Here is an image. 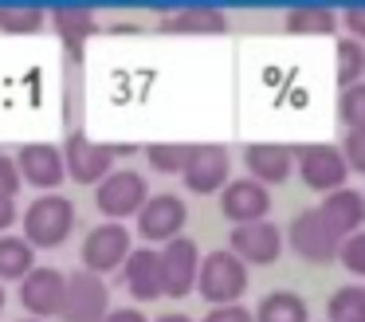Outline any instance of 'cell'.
<instances>
[{
    "instance_id": "cell-5",
    "label": "cell",
    "mask_w": 365,
    "mask_h": 322,
    "mask_svg": "<svg viewBox=\"0 0 365 322\" xmlns=\"http://www.w3.org/2000/svg\"><path fill=\"white\" fill-rule=\"evenodd\" d=\"M110 314V287L95 271H71L67 275V295L59 322H106Z\"/></svg>"
},
{
    "instance_id": "cell-34",
    "label": "cell",
    "mask_w": 365,
    "mask_h": 322,
    "mask_svg": "<svg viewBox=\"0 0 365 322\" xmlns=\"http://www.w3.org/2000/svg\"><path fill=\"white\" fill-rule=\"evenodd\" d=\"M106 322H150L142 311H134V306H118V311L106 314Z\"/></svg>"
},
{
    "instance_id": "cell-27",
    "label": "cell",
    "mask_w": 365,
    "mask_h": 322,
    "mask_svg": "<svg viewBox=\"0 0 365 322\" xmlns=\"http://www.w3.org/2000/svg\"><path fill=\"white\" fill-rule=\"evenodd\" d=\"M338 118L346 130H365V83L346 86L338 94Z\"/></svg>"
},
{
    "instance_id": "cell-8",
    "label": "cell",
    "mask_w": 365,
    "mask_h": 322,
    "mask_svg": "<svg viewBox=\"0 0 365 322\" xmlns=\"http://www.w3.org/2000/svg\"><path fill=\"white\" fill-rule=\"evenodd\" d=\"M200 248L197 240L189 236H177L173 243L161 248V283H165V295L169 298H185L200 279Z\"/></svg>"
},
{
    "instance_id": "cell-15",
    "label": "cell",
    "mask_w": 365,
    "mask_h": 322,
    "mask_svg": "<svg viewBox=\"0 0 365 322\" xmlns=\"http://www.w3.org/2000/svg\"><path fill=\"white\" fill-rule=\"evenodd\" d=\"M228 165H232V157L224 146H192L189 169L181 173L185 188L197 193V196H208V193H216V188L224 193V185H228Z\"/></svg>"
},
{
    "instance_id": "cell-37",
    "label": "cell",
    "mask_w": 365,
    "mask_h": 322,
    "mask_svg": "<svg viewBox=\"0 0 365 322\" xmlns=\"http://www.w3.org/2000/svg\"><path fill=\"white\" fill-rule=\"evenodd\" d=\"M0 306H4V287H0Z\"/></svg>"
},
{
    "instance_id": "cell-16",
    "label": "cell",
    "mask_w": 365,
    "mask_h": 322,
    "mask_svg": "<svg viewBox=\"0 0 365 322\" xmlns=\"http://www.w3.org/2000/svg\"><path fill=\"white\" fill-rule=\"evenodd\" d=\"M122 279H126V291L138 298V303H153V298L165 295V283H161V251L153 248H134L122 267Z\"/></svg>"
},
{
    "instance_id": "cell-38",
    "label": "cell",
    "mask_w": 365,
    "mask_h": 322,
    "mask_svg": "<svg viewBox=\"0 0 365 322\" xmlns=\"http://www.w3.org/2000/svg\"><path fill=\"white\" fill-rule=\"evenodd\" d=\"M20 322H40V318H20Z\"/></svg>"
},
{
    "instance_id": "cell-32",
    "label": "cell",
    "mask_w": 365,
    "mask_h": 322,
    "mask_svg": "<svg viewBox=\"0 0 365 322\" xmlns=\"http://www.w3.org/2000/svg\"><path fill=\"white\" fill-rule=\"evenodd\" d=\"M200 322H255V311H247V306H240V303L212 306V311H208Z\"/></svg>"
},
{
    "instance_id": "cell-30",
    "label": "cell",
    "mask_w": 365,
    "mask_h": 322,
    "mask_svg": "<svg viewBox=\"0 0 365 322\" xmlns=\"http://www.w3.org/2000/svg\"><path fill=\"white\" fill-rule=\"evenodd\" d=\"M341 154H346V161L354 173H365V130H346Z\"/></svg>"
},
{
    "instance_id": "cell-10",
    "label": "cell",
    "mask_w": 365,
    "mask_h": 322,
    "mask_svg": "<svg viewBox=\"0 0 365 322\" xmlns=\"http://www.w3.org/2000/svg\"><path fill=\"white\" fill-rule=\"evenodd\" d=\"M185 220H189V208L177 193H158L145 201V208L138 212V232L150 243H173L181 236Z\"/></svg>"
},
{
    "instance_id": "cell-13",
    "label": "cell",
    "mask_w": 365,
    "mask_h": 322,
    "mask_svg": "<svg viewBox=\"0 0 365 322\" xmlns=\"http://www.w3.org/2000/svg\"><path fill=\"white\" fill-rule=\"evenodd\" d=\"M267 208H271V188L259 185L255 177H236V181H228L224 193H220V212L236 228L267 220Z\"/></svg>"
},
{
    "instance_id": "cell-14",
    "label": "cell",
    "mask_w": 365,
    "mask_h": 322,
    "mask_svg": "<svg viewBox=\"0 0 365 322\" xmlns=\"http://www.w3.org/2000/svg\"><path fill=\"white\" fill-rule=\"evenodd\" d=\"M16 169L32 188H59V181L67 177V157L59 146L28 141V146L16 149Z\"/></svg>"
},
{
    "instance_id": "cell-4",
    "label": "cell",
    "mask_w": 365,
    "mask_h": 322,
    "mask_svg": "<svg viewBox=\"0 0 365 322\" xmlns=\"http://www.w3.org/2000/svg\"><path fill=\"white\" fill-rule=\"evenodd\" d=\"M197 291L208 298L212 306H232L240 295L247 291V263L236 256L232 248L224 251H208L200 263V279Z\"/></svg>"
},
{
    "instance_id": "cell-24",
    "label": "cell",
    "mask_w": 365,
    "mask_h": 322,
    "mask_svg": "<svg viewBox=\"0 0 365 322\" xmlns=\"http://www.w3.org/2000/svg\"><path fill=\"white\" fill-rule=\"evenodd\" d=\"M365 44L354 36H341L338 39V86L346 91V86H357L365 83Z\"/></svg>"
},
{
    "instance_id": "cell-31",
    "label": "cell",
    "mask_w": 365,
    "mask_h": 322,
    "mask_svg": "<svg viewBox=\"0 0 365 322\" xmlns=\"http://www.w3.org/2000/svg\"><path fill=\"white\" fill-rule=\"evenodd\" d=\"M20 169H16V157H0V196H12L16 201L20 193Z\"/></svg>"
},
{
    "instance_id": "cell-6",
    "label": "cell",
    "mask_w": 365,
    "mask_h": 322,
    "mask_svg": "<svg viewBox=\"0 0 365 322\" xmlns=\"http://www.w3.org/2000/svg\"><path fill=\"white\" fill-rule=\"evenodd\" d=\"M150 201V185L138 169H114L103 185L95 188V204L106 220H126V216H138Z\"/></svg>"
},
{
    "instance_id": "cell-12",
    "label": "cell",
    "mask_w": 365,
    "mask_h": 322,
    "mask_svg": "<svg viewBox=\"0 0 365 322\" xmlns=\"http://www.w3.org/2000/svg\"><path fill=\"white\" fill-rule=\"evenodd\" d=\"M63 295H67V275L56 267H36L24 283H20V306L32 318H59L63 311Z\"/></svg>"
},
{
    "instance_id": "cell-23",
    "label": "cell",
    "mask_w": 365,
    "mask_h": 322,
    "mask_svg": "<svg viewBox=\"0 0 365 322\" xmlns=\"http://www.w3.org/2000/svg\"><path fill=\"white\" fill-rule=\"evenodd\" d=\"M326 318L330 322H365V287L361 283H349L338 287L326 303Z\"/></svg>"
},
{
    "instance_id": "cell-21",
    "label": "cell",
    "mask_w": 365,
    "mask_h": 322,
    "mask_svg": "<svg viewBox=\"0 0 365 322\" xmlns=\"http://www.w3.org/2000/svg\"><path fill=\"white\" fill-rule=\"evenodd\" d=\"M36 271V248L24 236H0V279H28Z\"/></svg>"
},
{
    "instance_id": "cell-3",
    "label": "cell",
    "mask_w": 365,
    "mask_h": 322,
    "mask_svg": "<svg viewBox=\"0 0 365 322\" xmlns=\"http://www.w3.org/2000/svg\"><path fill=\"white\" fill-rule=\"evenodd\" d=\"M287 240H291V251L307 263H330V259L341 256V243L346 236L322 216V208H302L299 216L287 228Z\"/></svg>"
},
{
    "instance_id": "cell-9",
    "label": "cell",
    "mask_w": 365,
    "mask_h": 322,
    "mask_svg": "<svg viewBox=\"0 0 365 322\" xmlns=\"http://www.w3.org/2000/svg\"><path fill=\"white\" fill-rule=\"evenodd\" d=\"M114 154H118V146H98L87 134H71L67 146H63L67 173H71L79 185H103L114 173Z\"/></svg>"
},
{
    "instance_id": "cell-7",
    "label": "cell",
    "mask_w": 365,
    "mask_h": 322,
    "mask_svg": "<svg viewBox=\"0 0 365 322\" xmlns=\"http://www.w3.org/2000/svg\"><path fill=\"white\" fill-rule=\"evenodd\" d=\"M130 251H134V240H130V228L118 224V220H106V224L91 228L87 240H83V271H118L126 267Z\"/></svg>"
},
{
    "instance_id": "cell-28",
    "label": "cell",
    "mask_w": 365,
    "mask_h": 322,
    "mask_svg": "<svg viewBox=\"0 0 365 322\" xmlns=\"http://www.w3.org/2000/svg\"><path fill=\"white\" fill-rule=\"evenodd\" d=\"M40 8H0V28L4 31H40Z\"/></svg>"
},
{
    "instance_id": "cell-2",
    "label": "cell",
    "mask_w": 365,
    "mask_h": 322,
    "mask_svg": "<svg viewBox=\"0 0 365 322\" xmlns=\"http://www.w3.org/2000/svg\"><path fill=\"white\" fill-rule=\"evenodd\" d=\"M75 228V204L63 193H43L24 208V240L32 248H59Z\"/></svg>"
},
{
    "instance_id": "cell-25",
    "label": "cell",
    "mask_w": 365,
    "mask_h": 322,
    "mask_svg": "<svg viewBox=\"0 0 365 322\" xmlns=\"http://www.w3.org/2000/svg\"><path fill=\"white\" fill-rule=\"evenodd\" d=\"M145 157H150V165L158 173H185L189 169V157H192V146H181V141H153V146H145Z\"/></svg>"
},
{
    "instance_id": "cell-11",
    "label": "cell",
    "mask_w": 365,
    "mask_h": 322,
    "mask_svg": "<svg viewBox=\"0 0 365 322\" xmlns=\"http://www.w3.org/2000/svg\"><path fill=\"white\" fill-rule=\"evenodd\" d=\"M283 228L271 224V220H255V224H240L232 228V240L228 248L244 259L247 267H267L283 256Z\"/></svg>"
},
{
    "instance_id": "cell-35",
    "label": "cell",
    "mask_w": 365,
    "mask_h": 322,
    "mask_svg": "<svg viewBox=\"0 0 365 322\" xmlns=\"http://www.w3.org/2000/svg\"><path fill=\"white\" fill-rule=\"evenodd\" d=\"M9 224H16V201L12 196H0V232Z\"/></svg>"
},
{
    "instance_id": "cell-22",
    "label": "cell",
    "mask_w": 365,
    "mask_h": 322,
    "mask_svg": "<svg viewBox=\"0 0 365 322\" xmlns=\"http://www.w3.org/2000/svg\"><path fill=\"white\" fill-rule=\"evenodd\" d=\"M287 31H294V36H334L338 31V12H330V8H291L287 12Z\"/></svg>"
},
{
    "instance_id": "cell-17",
    "label": "cell",
    "mask_w": 365,
    "mask_h": 322,
    "mask_svg": "<svg viewBox=\"0 0 365 322\" xmlns=\"http://www.w3.org/2000/svg\"><path fill=\"white\" fill-rule=\"evenodd\" d=\"M247 177H255L259 185H283L294 169V146H279V141H259V146L244 149Z\"/></svg>"
},
{
    "instance_id": "cell-29",
    "label": "cell",
    "mask_w": 365,
    "mask_h": 322,
    "mask_svg": "<svg viewBox=\"0 0 365 322\" xmlns=\"http://www.w3.org/2000/svg\"><path fill=\"white\" fill-rule=\"evenodd\" d=\"M341 267H346L349 275H365V232L349 236L346 243H341Z\"/></svg>"
},
{
    "instance_id": "cell-19",
    "label": "cell",
    "mask_w": 365,
    "mask_h": 322,
    "mask_svg": "<svg viewBox=\"0 0 365 322\" xmlns=\"http://www.w3.org/2000/svg\"><path fill=\"white\" fill-rule=\"evenodd\" d=\"M161 31H173V36H220V31H228V16L220 8H181V12L161 20Z\"/></svg>"
},
{
    "instance_id": "cell-26",
    "label": "cell",
    "mask_w": 365,
    "mask_h": 322,
    "mask_svg": "<svg viewBox=\"0 0 365 322\" xmlns=\"http://www.w3.org/2000/svg\"><path fill=\"white\" fill-rule=\"evenodd\" d=\"M51 20H56V31L67 44H79V39H87L91 31H95V16H91L87 8H56Z\"/></svg>"
},
{
    "instance_id": "cell-18",
    "label": "cell",
    "mask_w": 365,
    "mask_h": 322,
    "mask_svg": "<svg viewBox=\"0 0 365 322\" xmlns=\"http://www.w3.org/2000/svg\"><path fill=\"white\" fill-rule=\"evenodd\" d=\"M318 208H322V216L330 220L346 240L357 232H365V193H357V188H338V193L322 196Z\"/></svg>"
},
{
    "instance_id": "cell-36",
    "label": "cell",
    "mask_w": 365,
    "mask_h": 322,
    "mask_svg": "<svg viewBox=\"0 0 365 322\" xmlns=\"http://www.w3.org/2000/svg\"><path fill=\"white\" fill-rule=\"evenodd\" d=\"M158 322H192V318H189V314H161Z\"/></svg>"
},
{
    "instance_id": "cell-33",
    "label": "cell",
    "mask_w": 365,
    "mask_h": 322,
    "mask_svg": "<svg viewBox=\"0 0 365 322\" xmlns=\"http://www.w3.org/2000/svg\"><path fill=\"white\" fill-rule=\"evenodd\" d=\"M341 20H346L349 31H354V39H361V44H365V4L346 8V12H341Z\"/></svg>"
},
{
    "instance_id": "cell-20",
    "label": "cell",
    "mask_w": 365,
    "mask_h": 322,
    "mask_svg": "<svg viewBox=\"0 0 365 322\" xmlns=\"http://www.w3.org/2000/svg\"><path fill=\"white\" fill-rule=\"evenodd\" d=\"M255 322H310L307 298L294 295V291H271V295L259 298Z\"/></svg>"
},
{
    "instance_id": "cell-1",
    "label": "cell",
    "mask_w": 365,
    "mask_h": 322,
    "mask_svg": "<svg viewBox=\"0 0 365 322\" xmlns=\"http://www.w3.org/2000/svg\"><path fill=\"white\" fill-rule=\"evenodd\" d=\"M294 169H299L302 185L322 196L346 188V177H349L346 154H341V146H330V141H302V146H294Z\"/></svg>"
}]
</instances>
